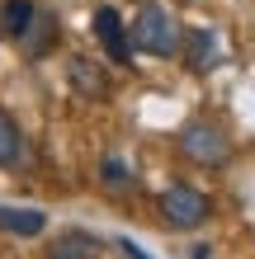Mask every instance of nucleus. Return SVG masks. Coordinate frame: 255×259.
I'll use <instances>...</instances> for the list:
<instances>
[{
    "label": "nucleus",
    "mask_w": 255,
    "mask_h": 259,
    "mask_svg": "<svg viewBox=\"0 0 255 259\" xmlns=\"http://www.w3.org/2000/svg\"><path fill=\"white\" fill-rule=\"evenodd\" d=\"M132 52H152V57H175L185 33H179V19L161 5V0H142L137 19H132Z\"/></svg>",
    "instance_id": "obj_1"
},
{
    "label": "nucleus",
    "mask_w": 255,
    "mask_h": 259,
    "mask_svg": "<svg viewBox=\"0 0 255 259\" xmlns=\"http://www.w3.org/2000/svg\"><path fill=\"white\" fill-rule=\"evenodd\" d=\"M179 151H185L194 165H222V160L232 156V142H227V132H222L217 123L194 118V123L179 127Z\"/></svg>",
    "instance_id": "obj_2"
},
{
    "label": "nucleus",
    "mask_w": 255,
    "mask_h": 259,
    "mask_svg": "<svg viewBox=\"0 0 255 259\" xmlns=\"http://www.w3.org/2000/svg\"><path fill=\"white\" fill-rule=\"evenodd\" d=\"M161 212H166V222L179 226V231H194V226H203L213 217V203H208V193H199L194 184H170L161 193Z\"/></svg>",
    "instance_id": "obj_3"
},
{
    "label": "nucleus",
    "mask_w": 255,
    "mask_h": 259,
    "mask_svg": "<svg viewBox=\"0 0 255 259\" xmlns=\"http://www.w3.org/2000/svg\"><path fill=\"white\" fill-rule=\"evenodd\" d=\"M95 38L104 42V52L114 57L118 66H128L132 62V38H128V28H123V14L118 10H95Z\"/></svg>",
    "instance_id": "obj_4"
},
{
    "label": "nucleus",
    "mask_w": 255,
    "mask_h": 259,
    "mask_svg": "<svg viewBox=\"0 0 255 259\" xmlns=\"http://www.w3.org/2000/svg\"><path fill=\"white\" fill-rule=\"evenodd\" d=\"M185 57H189V71H213L222 66V38L213 33V28H189L185 33Z\"/></svg>",
    "instance_id": "obj_5"
},
{
    "label": "nucleus",
    "mask_w": 255,
    "mask_h": 259,
    "mask_svg": "<svg viewBox=\"0 0 255 259\" xmlns=\"http://www.w3.org/2000/svg\"><path fill=\"white\" fill-rule=\"evenodd\" d=\"M0 231H10V236H43L48 231V217H43L38 207H5L0 203Z\"/></svg>",
    "instance_id": "obj_6"
},
{
    "label": "nucleus",
    "mask_w": 255,
    "mask_h": 259,
    "mask_svg": "<svg viewBox=\"0 0 255 259\" xmlns=\"http://www.w3.org/2000/svg\"><path fill=\"white\" fill-rule=\"evenodd\" d=\"M71 85H76L85 99H109V75L95 62H85V57H71Z\"/></svg>",
    "instance_id": "obj_7"
},
{
    "label": "nucleus",
    "mask_w": 255,
    "mask_h": 259,
    "mask_svg": "<svg viewBox=\"0 0 255 259\" xmlns=\"http://www.w3.org/2000/svg\"><path fill=\"white\" fill-rule=\"evenodd\" d=\"M99 254V236L90 231H66L48 245V259H95Z\"/></svg>",
    "instance_id": "obj_8"
},
{
    "label": "nucleus",
    "mask_w": 255,
    "mask_h": 259,
    "mask_svg": "<svg viewBox=\"0 0 255 259\" xmlns=\"http://www.w3.org/2000/svg\"><path fill=\"white\" fill-rule=\"evenodd\" d=\"M0 10H5V33L10 38H24L28 28H33V19H38V5H33V0H5Z\"/></svg>",
    "instance_id": "obj_9"
},
{
    "label": "nucleus",
    "mask_w": 255,
    "mask_h": 259,
    "mask_svg": "<svg viewBox=\"0 0 255 259\" xmlns=\"http://www.w3.org/2000/svg\"><path fill=\"white\" fill-rule=\"evenodd\" d=\"M52 33H57V19H52V14H43V10H38L33 28H28V33H24L19 42H24V52H28V57H43V52H48V42H52Z\"/></svg>",
    "instance_id": "obj_10"
},
{
    "label": "nucleus",
    "mask_w": 255,
    "mask_h": 259,
    "mask_svg": "<svg viewBox=\"0 0 255 259\" xmlns=\"http://www.w3.org/2000/svg\"><path fill=\"white\" fill-rule=\"evenodd\" d=\"M19 156H24V137H19V127H14L5 113H0V165H19Z\"/></svg>",
    "instance_id": "obj_11"
},
{
    "label": "nucleus",
    "mask_w": 255,
    "mask_h": 259,
    "mask_svg": "<svg viewBox=\"0 0 255 259\" xmlns=\"http://www.w3.org/2000/svg\"><path fill=\"white\" fill-rule=\"evenodd\" d=\"M99 179H104V184H114V189H128V184H132V175H128L123 160H104V165H99Z\"/></svg>",
    "instance_id": "obj_12"
},
{
    "label": "nucleus",
    "mask_w": 255,
    "mask_h": 259,
    "mask_svg": "<svg viewBox=\"0 0 255 259\" xmlns=\"http://www.w3.org/2000/svg\"><path fill=\"white\" fill-rule=\"evenodd\" d=\"M114 245H118V250H123L128 259H152V254H147L142 245H132V240H128V236H118V240H114Z\"/></svg>",
    "instance_id": "obj_13"
},
{
    "label": "nucleus",
    "mask_w": 255,
    "mask_h": 259,
    "mask_svg": "<svg viewBox=\"0 0 255 259\" xmlns=\"http://www.w3.org/2000/svg\"><path fill=\"white\" fill-rule=\"evenodd\" d=\"M0 33H5V10H0Z\"/></svg>",
    "instance_id": "obj_14"
}]
</instances>
